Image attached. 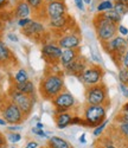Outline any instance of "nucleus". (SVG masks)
<instances>
[{"label": "nucleus", "instance_id": "nucleus-42", "mask_svg": "<svg viewBox=\"0 0 128 148\" xmlns=\"http://www.w3.org/2000/svg\"><path fill=\"white\" fill-rule=\"evenodd\" d=\"M78 141H80V143H82V145H85V143H87V139H85V134H84V133L80 136Z\"/></svg>", "mask_w": 128, "mask_h": 148}, {"label": "nucleus", "instance_id": "nucleus-5", "mask_svg": "<svg viewBox=\"0 0 128 148\" xmlns=\"http://www.w3.org/2000/svg\"><path fill=\"white\" fill-rule=\"evenodd\" d=\"M107 108L106 106H89L87 104L83 110L84 126L95 128L107 120Z\"/></svg>", "mask_w": 128, "mask_h": 148}, {"label": "nucleus", "instance_id": "nucleus-26", "mask_svg": "<svg viewBox=\"0 0 128 148\" xmlns=\"http://www.w3.org/2000/svg\"><path fill=\"white\" fill-rule=\"evenodd\" d=\"M26 3L30 5V7L32 10H34L36 12L41 11L44 8L45 6V0H26Z\"/></svg>", "mask_w": 128, "mask_h": 148}, {"label": "nucleus", "instance_id": "nucleus-10", "mask_svg": "<svg viewBox=\"0 0 128 148\" xmlns=\"http://www.w3.org/2000/svg\"><path fill=\"white\" fill-rule=\"evenodd\" d=\"M45 16L49 20L51 19H57L61 17L67 16L68 13V7L64 3V0H54V1L45 3L44 6Z\"/></svg>", "mask_w": 128, "mask_h": 148}, {"label": "nucleus", "instance_id": "nucleus-34", "mask_svg": "<svg viewBox=\"0 0 128 148\" xmlns=\"http://www.w3.org/2000/svg\"><path fill=\"white\" fill-rule=\"evenodd\" d=\"M120 68L128 69V49L126 50V52L123 53V56H122V58H121V62H120Z\"/></svg>", "mask_w": 128, "mask_h": 148}, {"label": "nucleus", "instance_id": "nucleus-28", "mask_svg": "<svg viewBox=\"0 0 128 148\" xmlns=\"http://www.w3.org/2000/svg\"><path fill=\"white\" fill-rule=\"evenodd\" d=\"M118 133L126 140H128V122H119Z\"/></svg>", "mask_w": 128, "mask_h": 148}, {"label": "nucleus", "instance_id": "nucleus-14", "mask_svg": "<svg viewBox=\"0 0 128 148\" xmlns=\"http://www.w3.org/2000/svg\"><path fill=\"white\" fill-rule=\"evenodd\" d=\"M21 31H23V34L25 37L33 38V37H37V36H42L46 31V27L43 23L38 21V20H32V23L30 25L21 29Z\"/></svg>", "mask_w": 128, "mask_h": 148}, {"label": "nucleus", "instance_id": "nucleus-56", "mask_svg": "<svg viewBox=\"0 0 128 148\" xmlns=\"http://www.w3.org/2000/svg\"><path fill=\"white\" fill-rule=\"evenodd\" d=\"M127 85H128V84H127Z\"/></svg>", "mask_w": 128, "mask_h": 148}, {"label": "nucleus", "instance_id": "nucleus-49", "mask_svg": "<svg viewBox=\"0 0 128 148\" xmlns=\"http://www.w3.org/2000/svg\"><path fill=\"white\" fill-rule=\"evenodd\" d=\"M83 1H84L85 5H90L92 4V0H83Z\"/></svg>", "mask_w": 128, "mask_h": 148}, {"label": "nucleus", "instance_id": "nucleus-27", "mask_svg": "<svg viewBox=\"0 0 128 148\" xmlns=\"http://www.w3.org/2000/svg\"><path fill=\"white\" fill-rule=\"evenodd\" d=\"M6 139L11 142V143H18L21 141V135L19 132H8L6 135Z\"/></svg>", "mask_w": 128, "mask_h": 148}, {"label": "nucleus", "instance_id": "nucleus-39", "mask_svg": "<svg viewBox=\"0 0 128 148\" xmlns=\"http://www.w3.org/2000/svg\"><path fill=\"white\" fill-rule=\"evenodd\" d=\"M119 122H128V112H122V114H120V120H118Z\"/></svg>", "mask_w": 128, "mask_h": 148}, {"label": "nucleus", "instance_id": "nucleus-51", "mask_svg": "<svg viewBox=\"0 0 128 148\" xmlns=\"http://www.w3.org/2000/svg\"><path fill=\"white\" fill-rule=\"evenodd\" d=\"M1 30H3V23L0 21V31H1Z\"/></svg>", "mask_w": 128, "mask_h": 148}, {"label": "nucleus", "instance_id": "nucleus-38", "mask_svg": "<svg viewBox=\"0 0 128 148\" xmlns=\"http://www.w3.org/2000/svg\"><path fill=\"white\" fill-rule=\"evenodd\" d=\"M38 147H39V143L37 141H29L25 145V148H38Z\"/></svg>", "mask_w": 128, "mask_h": 148}, {"label": "nucleus", "instance_id": "nucleus-4", "mask_svg": "<svg viewBox=\"0 0 128 148\" xmlns=\"http://www.w3.org/2000/svg\"><path fill=\"white\" fill-rule=\"evenodd\" d=\"M85 102L89 106H109L108 89L103 83H100L85 90Z\"/></svg>", "mask_w": 128, "mask_h": 148}, {"label": "nucleus", "instance_id": "nucleus-30", "mask_svg": "<svg viewBox=\"0 0 128 148\" xmlns=\"http://www.w3.org/2000/svg\"><path fill=\"white\" fill-rule=\"evenodd\" d=\"M119 81L122 84H128V69L120 68L119 70Z\"/></svg>", "mask_w": 128, "mask_h": 148}, {"label": "nucleus", "instance_id": "nucleus-37", "mask_svg": "<svg viewBox=\"0 0 128 148\" xmlns=\"http://www.w3.org/2000/svg\"><path fill=\"white\" fill-rule=\"evenodd\" d=\"M7 39L11 40V42H13V43H17V42L19 40L18 36L14 34V33H7Z\"/></svg>", "mask_w": 128, "mask_h": 148}, {"label": "nucleus", "instance_id": "nucleus-12", "mask_svg": "<svg viewBox=\"0 0 128 148\" xmlns=\"http://www.w3.org/2000/svg\"><path fill=\"white\" fill-rule=\"evenodd\" d=\"M81 36L78 33L70 32L65 33L62 37H59V39L57 40V44L63 49V50H77L81 47Z\"/></svg>", "mask_w": 128, "mask_h": 148}, {"label": "nucleus", "instance_id": "nucleus-8", "mask_svg": "<svg viewBox=\"0 0 128 148\" xmlns=\"http://www.w3.org/2000/svg\"><path fill=\"white\" fill-rule=\"evenodd\" d=\"M0 114H1V117L7 122V125H20L25 120V115L19 109V107L11 100L4 103L3 110Z\"/></svg>", "mask_w": 128, "mask_h": 148}, {"label": "nucleus", "instance_id": "nucleus-24", "mask_svg": "<svg viewBox=\"0 0 128 148\" xmlns=\"http://www.w3.org/2000/svg\"><path fill=\"white\" fill-rule=\"evenodd\" d=\"M113 8H114L113 0H102V1H100L96 6V10H97L98 13H105V12H108Z\"/></svg>", "mask_w": 128, "mask_h": 148}, {"label": "nucleus", "instance_id": "nucleus-3", "mask_svg": "<svg viewBox=\"0 0 128 148\" xmlns=\"http://www.w3.org/2000/svg\"><path fill=\"white\" fill-rule=\"evenodd\" d=\"M102 47H103V50L111 57V59L115 63L120 65L121 58H122L123 53L126 52V50L128 49V43L125 37H121L118 34L109 42L102 44Z\"/></svg>", "mask_w": 128, "mask_h": 148}, {"label": "nucleus", "instance_id": "nucleus-21", "mask_svg": "<svg viewBox=\"0 0 128 148\" xmlns=\"http://www.w3.org/2000/svg\"><path fill=\"white\" fill-rule=\"evenodd\" d=\"M69 24V17L68 14L64 16V17H61V18H57V19H51L47 21V26L52 30H56V31H62L67 27V25Z\"/></svg>", "mask_w": 128, "mask_h": 148}, {"label": "nucleus", "instance_id": "nucleus-11", "mask_svg": "<svg viewBox=\"0 0 128 148\" xmlns=\"http://www.w3.org/2000/svg\"><path fill=\"white\" fill-rule=\"evenodd\" d=\"M62 53L63 49L57 43H47L42 46V56L50 63H59Z\"/></svg>", "mask_w": 128, "mask_h": 148}, {"label": "nucleus", "instance_id": "nucleus-1", "mask_svg": "<svg viewBox=\"0 0 128 148\" xmlns=\"http://www.w3.org/2000/svg\"><path fill=\"white\" fill-rule=\"evenodd\" d=\"M64 88H65V85H64L63 75L58 72H51L42 77L38 91L44 100L52 101L58 94L64 91Z\"/></svg>", "mask_w": 128, "mask_h": 148}, {"label": "nucleus", "instance_id": "nucleus-29", "mask_svg": "<svg viewBox=\"0 0 128 148\" xmlns=\"http://www.w3.org/2000/svg\"><path fill=\"white\" fill-rule=\"evenodd\" d=\"M107 125H108V120H105L103 122L101 123V125H98L97 127H95V128L93 129V135H94V136H95V138H98V136H101V135H102V133L105 132V129H106Z\"/></svg>", "mask_w": 128, "mask_h": 148}, {"label": "nucleus", "instance_id": "nucleus-32", "mask_svg": "<svg viewBox=\"0 0 128 148\" xmlns=\"http://www.w3.org/2000/svg\"><path fill=\"white\" fill-rule=\"evenodd\" d=\"M32 18H23V19H18L17 20V25L20 27V29H24L28 25H30V24L32 23Z\"/></svg>", "mask_w": 128, "mask_h": 148}, {"label": "nucleus", "instance_id": "nucleus-7", "mask_svg": "<svg viewBox=\"0 0 128 148\" xmlns=\"http://www.w3.org/2000/svg\"><path fill=\"white\" fill-rule=\"evenodd\" d=\"M103 76H105V70L102 69V66H100L98 64H93V65H88V68L83 71L78 79L87 88H89L102 83Z\"/></svg>", "mask_w": 128, "mask_h": 148}, {"label": "nucleus", "instance_id": "nucleus-45", "mask_svg": "<svg viewBox=\"0 0 128 148\" xmlns=\"http://www.w3.org/2000/svg\"><path fill=\"white\" fill-rule=\"evenodd\" d=\"M36 127H37L38 129H43V128H44V125H43V123H41V122H37Z\"/></svg>", "mask_w": 128, "mask_h": 148}, {"label": "nucleus", "instance_id": "nucleus-6", "mask_svg": "<svg viewBox=\"0 0 128 148\" xmlns=\"http://www.w3.org/2000/svg\"><path fill=\"white\" fill-rule=\"evenodd\" d=\"M8 97H10V100L16 103L19 109L23 112V114L25 115V117L29 116L32 112V109H33V106L34 103L37 102V98H36V95L33 96H29V95H25V94H21L17 90H14L13 88H12L8 92Z\"/></svg>", "mask_w": 128, "mask_h": 148}, {"label": "nucleus", "instance_id": "nucleus-40", "mask_svg": "<svg viewBox=\"0 0 128 148\" xmlns=\"http://www.w3.org/2000/svg\"><path fill=\"white\" fill-rule=\"evenodd\" d=\"M8 5H10L8 0H0V11H4Z\"/></svg>", "mask_w": 128, "mask_h": 148}, {"label": "nucleus", "instance_id": "nucleus-35", "mask_svg": "<svg viewBox=\"0 0 128 148\" xmlns=\"http://www.w3.org/2000/svg\"><path fill=\"white\" fill-rule=\"evenodd\" d=\"M21 129H23V127L20 125H8L7 126V130L8 132H19Z\"/></svg>", "mask_w": 128, "mask_h": 148}, {"label": "nucleus", "instance_id": "nucleus-9", "mask_svg": "<svg viewBox=\"0 0 128 148\" xmlns=\"http://www.w3.org/2000/svg\"><path fill=\"white\" fill-rule=\"evenodd\" d=\"M51 102H52V104L56 108L55 110V115H56V114L65 113V112L71 110L76 106V98L74 97L71 92L64 90L61 94H58Z\"/></svg>", "mask_w": 128, "mask_h": 148}, {"label": "nucleus", "instance_id": "nucleus-48", "mask_svg": "<svg viewBox=\"0 0 128 148\" xmlns=\"http://www.w3.org/2000/svg\"><path fill=\"white\" fill-rule=\"evenodd\" d=\"M122 95H123L125 97H127V98H128V88L126 89V91H125V92H122Z\"/></svg>", "mask_w": 128, "mask_h": 148}, {"label": "nucleus", "instance_id": "nucleus-19", "mask_svg": "<svg viewBox=\"0 0 128 148\" xmlns=\"http://www.w3.org/2000/svg\"><path fill=\"white\" fill-rule=\"evenodd\" d=\"M12 58H13V53L10 50V47L3 40H0V65L6 66Z\"/></svg>", "mask_w": 128, "mask_h": 148}, {"label": "nucleus", "instance_id": "nucleus-13", "mask_svg": "<svg viewBox=\"0 0 128 148\" xmlns=\"http://www.w3.org/2000/svg\"><path fill=\"white\" fill-rule=\"evenodd\" d=\"M87 68H88V60H87V58L83 57L82 55H80L71 64H69L67 68H64V72H65L67 75L75 76V77L78 78Z\"/></svg>", "mask_w": 128, "mask_h": 148}, {"label": "nucleus", "instance_id": "nucleus-18", "mask_svg": "<svg viewBox=\"0 0 128 148\" xmlns=\"http://www.w3.org/2000/svg\"><path fill=\"white\" fill-rule=\"evenodd\" d=\"M13 89L21 92V94H25V95H29V96H33L36 95V87L32 81H28V82H24V83H19V84H13Z\"/></svg>", "mask_w": 128, "mask_h": 148}, {"label": "nucleus", "instance_id": "nucleus-16", "mask_svg": "<svg viewBox=\"0 0 128 148\" xmlns=\"http://www.w3.org/2000/svg\"><path fill=\"white\" fill-rule=\"evenodd\" d=\"M80 49L77 50H63V53L61 56V59H59V65L64 69L67 68L69 64H71L72 62L80 56Z\"/></svg>", "mask_w": 128, "mask_h": 148}, {"label": "nucleus", "instance_id": "nucleus-44", "mask_svg": "<svg viewBox=\"0 0 128 148\" xmlns=\"http://www.w3.org/2000/svg\"><path fill=\"white\" fill-rule=\"evenodd\" d=\"M0 126H7V122L1 116H0Z\"/></svg>", "mask_w": 128, "mask_h": 148}, {"label": "nucleus", "instance_id": "nucleus-33", "mask_svg": "<svg viewBox=\"0 0 128 148\" xmlns=\"http://www.w3.org/2000/svg\"><path fill=\"white\" fill-rule=\"evenodd\" d=\"M118 34L126 38V37L128 36V29L125 25H122V24H119L118 25Z\"/></svg>", "mask_w": 128, "mask_h": 148}, {"label": "nucleus", "instance_id": "nucleus-47", "mask_svg": "<svg viewBox=\"0 0 128 148\" xmlns=\"http://www.w3.org/2000/svg\"><path fill=\"white\" fill-rule=\"evenodd\" d=\"M113 1H118V3H125V4H128V0H113Z\"/></svg>", "mask_w": 128, "mask_h": 148}, {"label": "nucleus", "instance_id": "nucleus-54", "mask_svg": "<svg viewBox=\"0 0 128 148\" xmlns=\"http://www.w3.org/2000/svg\"><path fill=\"white\" fill-rule=\"evenodd\" d=\"M126 39H127V43H128V36H127V37H126Z\"/></svg>", "mask_w": 128, "mask_h": 148}, {"label": "nucleus", "instance_id": "nucleus-46", "mask_svg": "<svg viewBox=\"0 0 128 148\" xmlns=\"http://www.w3.org/2000/svg\"><path fill=\"white\" fill-rule=\"evenodd\" d=\"M122 112H128V102L122 107Z\"/></svg>", "mask_w": 128, "mask_h": 148}, {"label": "nucleus", "instance_id": "nucleus-43", "mask_svg": "<svg viewBox=\"0 0 128 148\" xmlns=\"http://www.w3.org/2000/svg\"><path fill=\"white\" fill-rule=\"evenodd\" d=\"M4 145H6V139H5L4 135H3L1 133H0V147L4 146Z\"/></svg>", "mask_w": 128, "mask_h": 148}, {"label": "nucleus", "instance_id": "nucleus-31", "mask_svg": "<svg viewBox=\"0 0 128 148\" xmlns=\"http://www.w3.org/2000/svg\"><path fill=\"white\" fill-rule=\"evenodd\" d=\"M31 132H32V134L37 135V136L45 138V139H49V138H50V136H49V134H47L46 132H44V129H38L37 127H33V128L31 129Z\"/></svg>", "mask_w": 128, "mask_h": 148}, {"label": "nucleus", "instance_id": "nucleus-22", "mask_svg": "<svg viewBox=\"0 0 128 148\" xmlns=\"http://www.w3.org/2000/svg\"><path fill=\"white\" fill-rule=\"evenodd\" d=\"M30 78H29V72L26 69H18L14 75H13V81L16 84H19V83H24V82H28Z\"/></svg>", "mask_w": 128, "mask_h": 148}, {"label": "nucleus", "instance_id": "nucleus-20", "mask_svg": "<svg viewBox=\"0 0 128 148\" xmlns=\"http://www.w3.org/2000/svg\"><path fill=\"white\" fill-rule=\"evenodd\" d=\"M47 147L49 148H71V145L61 136L52 135L47 139Z\"/></svg>", "mask_w": 128, "mask_h": 148}, {"label": "nucleus", "instance_id": "nucleus-15", "mask_svg": "<svg viewBox=\"0 0 128 148\" xmlns=\"http://www.w3.org/2000/svg\"><path fill=\"white\" fill-rule=\"evenodd\" d=\"M31 13H32V8L26 3V0H19L13 7V16L17 19L30 18Z\"/></svg>", "mask_w": 128, "mask_h": 148}, {"label": "nucleus", "instance_id": "nucleus-2", "mask_svg": "<svg viewBox=\"0 0 128 148\" xmlns=\"http://www.w3.org/2000/svg\"><path fill=\"white\" fill-rule=\"evenodd\" d=\"M93 25L96 32L97 39L103 44L118 36V25L107 20L102 13H97L93 19Z\"/></svg>", "mask_w": 128, "mask_h": 148}, {"label": "nucleus", "instance_id": "nucleus-25", "mask_svg": "<svg viewBox=\"0 0 128 148\" xmlns=\"http://www.w3.org/2000/svg\"><path fill=\"white\" fill-rule=\"evenodd\" d=\"M115 12H118V13L123 17L128 13V4H125V3H118L115 1L114 3V8H113Z\"/></svg>", "mask_w": 128, "mask_h": 148}, {"label": "nucleus", "instance_id": "nucleus-55", "mask_svg": "<svg viewBox=\"0 0 128 148\" xmlns=\"http://www.w3.org/2000/svg\"><path fill=\"white\" fill-rule=\"evenodd\" d=\"M11 148H17V147H11Z\"/></svg>", "mask_w": 128, "mask_h": 148}, {"label": "nucleus", "instance_id": "nucleus-36", "mask_svg": "<svg viewBox=\"0 0 128 148\" xmlns=\"http://www.w3.org/2000/svg\"><path fill=\"white\" fill-rule=\"evenodd\" d=\"M74 3H75V5H76V7H77L80 11H84L85 10V4H84V1L83 0H74Z\"/></svg>", "mask_w": 128, "mask_h": 148}, {"label": "nucleus", "instance_id": "nucleus-23", "mask_svg": "<svg viewBox=\"0 0 128 148\" xmlns=\"http://www.w3.org/2000/svg\"><path fill=\"white\" fill-rule=\"evenodd\" d=\"M103 14V17L109 20L110 23L115 24V25H119V24H121V20H122V17L118 13V12H115L114 10H110L108 12H105V13H102Z\"/></svg>", "mask_w": 128, "mask_h": 148}, {"label": "nucleus", "instance_id": "nucleus-17", "mask_svg": "<svg viewBox=\"0 0 128 148\" xmlns=\"http://www.w3.org/2000/svg\"><path fill=\"white\" fill-rule=\"evenodd\" d=\"M72 119H74V116H72L69 112L61 113V114H56V115H55V122H56L57 128H59V129L67 128L68 126L71 125Z\"/></svg>", "mask_w": 128, "mask_h": 148}, {"label": "nucleus", "instance_id": "nucleus-53", "mask_svg": "<svg viewBox=\"0 0 128 148\" xmlns=\"http://www.w3.org/2000/svg\"><path fill=\"white\" fill-rule=\"evenodd\" d=\"M49 1H54V0H45V3H49Z\"/></svg>", "mask_w": 128, "mask_h": 148}, {"label": "nucleus", "instance_id": "nucleus-50", "mask_svg": "<svg viewBox=\"0 0 128 148\" xmlns=\"http://www.w3.org/2000/svg\"><path fill=\"white\" fill-rule=\"evenodd\" d=\"M4 103H5V102H1V101H0V113H1V110H3V107H4Z\"/></svg>", "mask_w": 128, "mask_h": 148}, {"label": "nucleus", "instance_id": "nucleus-52", "mask_svg": "<svg viewBox=\"0 0 128 148\" xmlns=\"http://www.w3.org/2000/svg\"><path fill=\"white\" fill-rule=\"evenodd\" d=\"M0 148H7V146H6V145H4V146H1Z\"/></svg>", "mask_w": 128, "mask_h": 148}, {"label": "nucleus", "instance_id": "nucleus-41", "mask_svg": "<svg viewBox=\"0 0 128 148\" xmlns=\"http://www.w3.org/2000/svg\"><path fill=\"white\" fill-rule=\"evenodd\" d=\"M101 148H119V147H116L115 145H113L111 142H107V143H105L103 146H102Z\"/></svg>", "mask_w": 128, "mask_h": 148}]
</instances>
